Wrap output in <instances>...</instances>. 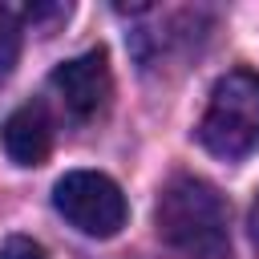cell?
<instances>
[{
    "label": "cell",
    "mask_w": 259,
    "mask_h": 259,
    "mask_svg": "<svg viewBox=\"0 0 259 259\" xmlns=\"http://www.w3.org/2000/svg\"><path fill=\"white\" fill-rule=\"evenodd\" d=\"M154 223H158L162 243L186 259H227L231 255L227 202L210 182H202L194 174H182L162 190Z\"/></svg>",
    "instance_id": "cell-1"
},
{
    "label": "cell",
    "mask_w": 259,
    "mask_h": 259,
    "mask_svg": "<svg viewBox=\"0 0 259 259\" xmlns=\"http://www.w3.org/2000/svg\"><path fill=\"white\" fill-rule=\"evenodd\" d=\"M198 142L227 162H239L259 150V73L231 69L214 81L206 113L198 121Z\"/></svg>",
    "instance_id": "cell-2"
},
{
    "label": "cell",
    "mask_w": 259,
    "mask_h": 259,
    "mask_svg": "<svg viewBox=\"0 0 259 259\" xmlns=\"http://www.w3.org/2000/svg\"><path fill=\"white\" fill-rule=\"evenodd\" d=\"M57 214L89 239H109L125 227V194L97 170H69L53 186Z\"/></svg>",
    "instance_id": "cell-3"
},
{
    "label": "cell",
    "mask_w": 259,
    "mask_h": 259,
    "mask_svg": "<svg viewBox=\"0 0 259 259\" xmlns=\"http://www.w3.org/2000/svg\"><path fill=\"white\" fill-rule=\"evenodd\" d=\"M49 89H53V97L61 101V109L73 121H93L109 105V93H113V77H109L105 53L89 49V53L65 61V65H57L53 77H49Z\"/></svg>",
    "instance_id": "cell-4"
},
{
    "label": "cell",
    "mask_w": 259,
    "mask_h": 259,
    "mask_svg": "<svg viewBox=\"0 0 259 259\" xmlns=\"http://www.w3.org/2000/svg\"><path fill=\"white\" fill-rule=\"evenodd\" d=\"M0 146L16 166H40L53 150V117L40 101L12 109L0 125Z\"/></svg>",
    "instance_id": "cell-5"
},
{
    "label": "cell",
    "mask_w": 259,
    "mask_h": 259,
    "mask_svg": "<svg viewBox=\"0 0 259 259\" xmlns=\"http://www.w3.org/2000/svg\"><path fill=\"white\" fill-rule=\"evenodd\" d=\"M20 57V16L12 8H0V85L12 77Z\"/></svg>",
    "instance_id": "cell-6"
},
{
    "label": "cell",
    "mask_w": 259,
    "mask_h": 259,
    "mask_svg": "<svg viewBox=\"0 0 259 259\" xmlns=\"http://www.w3.org/2000/svg\"><path fill=\"white\" fill-rule=\"evenodd\" d=\"M0 259H49V251H45L36 239L8 235V239H4V247H0Z\"/></svg>",
    "instance_id": "cell-7"
},
{
    "label": "cell",
    "mask_w": 259,
    "mask_h": 259,
    "mask_svg": "<svg viewBox=\"0 0 259 259\" xmlns=\"http://www.w3.org/2000/svg\"><path fill=\"white\" fill-rule=\"evenodd\" d=\"M251 239H255V247H259V198H255V206H251Z\"/></svg>",
    "instance_id": "cell-8"
}]
</instances>
